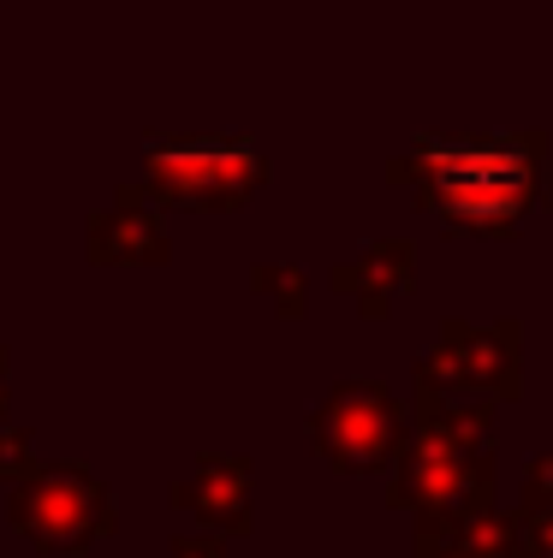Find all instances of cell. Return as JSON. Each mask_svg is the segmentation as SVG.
Wrapping results in <instances>:
<instances>
[{"mask_svg":"<svg viewBox=\"0 0 553 558\" xmlns=\"http://www.w3.org/2000/svg\"><path fill=\"white\" fill-rule=\"evenodd\" d=\"M393 184L458 238H512L524 215L548 203V137L542 131H429L387 167Z\"/></svg>","mask_w":553,"mask_h":558,"instance_id":"obj_1","label":"cell"},{"mask_svg":"<svg viewBox=\"0 0 553 558\" xmlns=\"http://www.w3.org/2000/svg\"><path fill=\"white\" fill-rule=\"evenodd\" d=\"M12 529L43 553H89L113 529V494L77 463H43L12 487Z\"/></svg>","mask_w":553,"mask_h":558,"instance_id":"obj_2","label":"cell"},{"mask_svg":"<svg viewBox=\"0 0 553 558\" xmlns=\"http://www.w3.org/2000/svg\"><path fill=\"white\" fill-rule=\"evenodd\" d=\"M405 434H411V416H405V404L381 387V380H339V387L315 404V422H310L315 451H322L339 475L393 470Z\"/></svg>","mask_w":553,"mask_h":558,"instance_id":"obj_3","label":"cell"},{"mask_svg":"<svg viewBox=\"0 0 553 558\" xmlns=\"http://www.w3.org/2000/svg\"><path fill=\"white\" fill-rule=\"evenodd\" d=\"M268 179V161L244 137H155L149 191L184 208H239Z\"/></svg>","mask_w":553,"mask_h":558,"instance_id":"obj_4","label":"cell"},{"mask_svg":"<svg viewBox=\"0 0 553 558\" xmlns=\"http://www.w3.org/2000/svg\"><path fill=\"white\" fill-rule=\"evenodd\" d=\"M393 505L429 517H453V511H470V505H489L494 499V458L489 451H470L458 440L434 428H417L405 434L399 458H393V487H387Z\"/></svg>","mask_w":553,"mask_h":558,"instance_id":"obj_5","label":"cell"},{"mask_svg":"<svg viewBox=\"0 0 553 558\" xmlns=\"http://www.w3.org/2000/svg\"><path fill=\"white\" fill-rule=\"evenodd\" d=\"M417 380H429L441 392H465V398H518L524 392V327L518 322H494V327L446 322L434 351L417 363Z\"/></svg>","mask_w":553,"mask_h":558,"instance_id":"obj_6","label":"cell"},{"mask_svg":"<svg viewBox=\"0 0 553 558\" xmlns=\"http://www.w3.org/2000/svg\"><path fill=\"white\" fill-rule=\"evenodd\" d=\"M89 256H96V262H120V268H149V262H167V226L149 208V196L125 191L108 215L89 220Z\"/></svg>","mask_w":553,"mask_h":558,"instance_id":"obj_7","label":"cell"},{"mask_svg":"<svg viewBox=\"0 0 553 558\" xmlns=\"http://www.w3.org/2000/svg\"><path fill=\"white\" fill-rule=\"evenodd\" d=\"M411 279H417V250L399 244V238L393 244H363L351 262L334 268V286L358 303V315H369V322H381L411 291Z\"/></svg>","mask_w":553,"mask_h":558,"instance_id":"obj_8","label":"cell"},{"mask_svg":"<svg viewBox=\"0 0 553 558\" xmlns=\"http://www.w3.org/2000/svg\"><path fill=\"white\" fill-rule=\"evenodd\" d=\"M184 511H196L208 529H250V463L244 458H203L191 482L173 487Z\"/></svg>","mask_w":553,"mask_h":558,"instance_id":"obj_9","label":"cell"},{"mask_svg":"<svg viewBox=\"0 0 553 558\" xmlns=\"http://www.w3.org/2000/svg\"><path fill=\"white\" fill-rule=\"evenodd\" d=\"M250 286H256V291H262V298H268L280 315H304V310H310L304 274H298V268H286V262H262V268L250 274Z\"/></svg>","mask_w":553,"mask_h":558,"instance_id":"obj_10","label":"cell"},{"mask_svg":"<svg viewBox=\"0 0 553 558\" xmlns=\"http://www.w3.org/2000/svg\"><path fill=\"white\" fill-rule=\"evenodd\" d=\"M524 511H553V451L530 458L524 470Z\"/></svg>","mask_w":553,"mask_h":558,"instance_id":"obj_11","label":"cell"},{"mask_svg":"<svg viewBox=\"0 0 553 558\" xmlns=\"http://www.w3.org/2000/svg\"><path fill=\"white\" fill-rule=\"evenodd\" d=\"M24 446H31V434L0 428V482H7V475H24Z\"/></svg>","mask_w":553,"mask_h":558,"instance_id":"obj_12","label":"cell"},{"mask_svg":"<svg viewBox=\"0 0 553 558\" xmlns=\"http://www.w3.org/2000/svg\"><path fill=\"white\" fill-rule=\"evenodd\" d=\"M173 558H220V547H215V535H179Z\"/></svg>","mask_w":553,"mask_h":558,"instance_id":"obj_13","label":"cell"},{"mask_svg":"<svg viewBox=\"0 0 553 558\" xmlns=\"http://www.w3.org/2000/svg\"><path fill=\"white\" fill-rule=\"evenodd\" d=\"M417 558H470V553H458V547H441V541H417Z\"/></svg>","mask_w":553,"mask_h":558,"instance_id":"obj_14","label":"cell"},{"mask_svg":"<svg viewBox=\"0 0 553 558\" xmlns=\"http://www.w3.org/2000/svg\"><path fill=\"white\" fill-rule=\"evenodd\" d=\"M0 368H7V356H0ZM0 410H7V375H0Z\"/></svg>","mask_w":553,"mask_h":558,"instance_id":"obj_15","label":"cell"}]
</instances>
